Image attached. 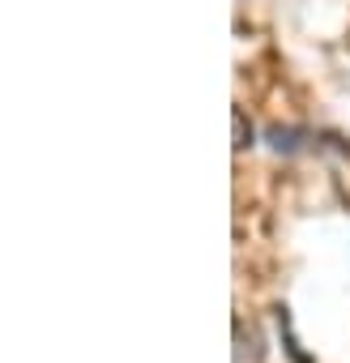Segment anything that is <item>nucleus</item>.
<instances>
[{
	"label": "nucleus",
	"instance_id": "nucleus-1",
	"mask_svg": "<svg viewBox=\"0 0 350 363\" xmlns=\"http://www.w3.org/2000/svg\"><path fill=\"white\" fill-rule=\"evenodd\" d=\"M231 120H235V150H248V145H252V128H248L244 111L235 107V116H231Z\"/></svg>",
	"mask_w": 350,
	"mask_h": 363
}]
</instances>
